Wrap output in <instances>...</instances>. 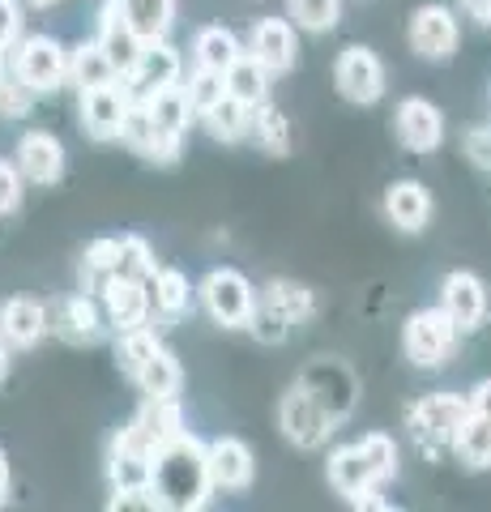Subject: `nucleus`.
<instances>
[{
	"label": "nucleus",
	"mask_w": 491,
	"mask_h": 512,
	"mask_svg": "<svg viewBox=\"0 0 491 512\" xmlns=\"http://www.w3.org/2000/svg\"><path fill=\"white\" fill-rule=\"evenodd\" d=\"M154 491L163 508L176 512H193L205 508L210 500V478H205V444L193 431H180L176 440H167L154 453Z\"/></svg>",
	"instance_id": "nucleus-1"
},
{
	"label": "nucleus",
	"mask_w": 491,
	"mask_h": 512,
	"mask_svg": "<svg viewBox=\"0 0 491 512\" xmlns=\"http://www.w3.org/2000/svg\"><path fill=\"white\" fill-rule=\"evenodd\" d=\"M197 299H201V308L210 312L214 325H223V329H248L252 308H257V291H252V282L231 265L210 269V274L201 278V286H197Z\"/></svg>",
	"instance_id": "nucleus-2"
},
{
	"label": "nucleus",
	"mask_w": 491,
	"mask_h": 512,
	"mask_svg": "<svg viewBox=\"0 0 491 512\" xmlns=\"http://www.w3.org/2000/svg\"><path fill=\"white\" fill-rule=\"evenodd\" d=\"M18 52H13V77L35 90V94H56L65 86V73H69V52L60 47V39L52 35H30V39H18L13 43Z\"/></svg>",
	"instance_id": "nucleus-3"
},
{
	"label": "nucleus",
	"mask_w": 491,
	"mask_h": 512,
	"mask_svg": "<svg viewBox=\"0 0 491 512\" xmlns=\"http://www.w3.org/2000/svg\"><path fill=\"white\" fill-rule=\"evenodd\" d=\"M278 427L295 448H321L338 431V419L316 402L304 384H291L278 402Z\"/></svg>",
	"instance_id": "nucleus-4"
},
{
	"label": "nucleus",
	"mask_w": 491,
	"mask_h": 512,
	"mask_svg": "<svg viewBox=\"0 0 491 512\" xmlns=\"http://www.w3.org/2000/svg\"><path fill=\"white\" fill-rule=\"evenodd\" d=\"M462 333L453 329V320L440 312V308H423L406 320V333H402V350H406V359L415 363V367H445L449 355H453V346Z\"/></svg>",
	"instance_id": "nucleus-5"
},
{
	"label": "nucleus",
	"mask_w": 491,
	"mask_h": 512,
	"mask_svg": "<svg viewBox=\"0 0 491 512\" xmlns=\"http://www.w3.org/2000/svg\"><path fill=\"white\" fill-rule=\"evenodd\" d=\"M334 86L346 103H359V107H372L385 99V64L372 47L351 43L342 47L338 60H334Z\"/></svg>",
	"instance_id": "nucleus-6"
},
{
	"label": "nucleus",
	"mask_w": 491,
	"mask_h": 512,
	"mask_svg": "<svg viewBox=\"0 0 491 512\" xmlns=\"http://www.w3.org/2000/svg\"><path fill=\"white\" fill-rule=\"evenodd\" d=\"M406 39H410V52H415L419 60L440 64V60H449L457 52L462 26H457L449 5H419L415 13H410Z\"/></svg>",
	"instance_id": "nucleus-7"
},
{
	"label": "nucleus",
	"mask_w": 491,
	"mask_h": 512,
	"mask_svg": "<svg viewBox=\"0 0 491 512\" xmlns=\"http://www.w3.org/2000/svg\"><path fill=\"white\" fill-rule=\"evenodd\" d=\"M205 478L210 491H248L257 478V453L240 436H218L205 444Z\"/></svg>",
	"instance_id": "nucleus-8"
},
{
	"label": "nucleus",
	"mask_w": 491,
	"mask_h": 512,
	"mask_svg": "<svg viewBox=\"0 0 491 512\" xmlns=\"http://www.w3.org/2000/svg\"><path fill=\"white\" fill-rule=\"evenodd\" d=\"M129 103H133V94L124 86V77H116V82H107V86L82 90V133L90 141H120Z\"/></svg>",
	"instance_id": "nucleus-9"
},
{
	"label": "nucleus",
	"mask_w": 491,
	"mask_h": 512,
	"mask_svg": "<svg viewBox=\"0 0 491 512\" xmlns=\"http://www.w3.org/2000/svg\"><path fill=\"white\" fill-rule=\"evenodd\" d=\"M470 414L466 397L457 393H427L419 397L415 406H410V431H415V440L427 444V448H445L453 444V431Z\"/></svg>",
	"instance_id": "nucleus-10"
},
{
	"label": "nucleus",
	"mask_w": 491,
	"mask_h": 512,
	"mask_svg": "<svg viewBox=\"0 0 491 512\" xmlns=\"http://www.w3.org/2000/svg\"><path fill=\"white\" fill-rule=\"evenodd\" d=\"M120 141L129 146L133 154H141L146 163H158V167H171L176 158L184 154V137L180 133H163L150 111L141 107V99L129 103V116H124V128H120Z\"/></svg>",
	"instance_id": "nucleus-11"
},
{
	"label": "nucleus",
	"mask_w": 491,
	"mask_h": 512,
	"mask_svg": "<svg viewBox=\"0 0 491 512\" xmlns=\"http://www.w3.org/2000/svg\"><path fill=\"white\" fill-rule=\"evenodd\" d=\"M180 73H184V60H180L176 47L167 39H150V43H141L133 69L124 73V86H129L133 99H146V94L163 90V86H176Z\"/></svg>",
	"instance_id": "nucleus-12"
},
{
	"label": "nucleus",
	"mask_w": 491,
	"mask_h": 512,
	"mask_svg": "<svg viewBox=\"0 0 491 512\" xmlns=\"http://www.w3.org/2000/svg\"><path fill=\"white\" fill-rule=\"evenodd\" d=\"M103 325V303L86 291L56 299V308L47 312V329H56L69 346H94L103 338Z\"/></svg>",
	"instance_id": "nucleus-13"
},
{
	"label": "nucleus",
	"mask_w": 491,
	"mask_h": 512,
	"mask_svg": "<svg viewBox=\"0 0 491 512\" xmlns=\"http://www.w3.org/2000/svg\"><path fill=\"white\" fill-rule=\"evenodd\" d=\"M440 312H445L453 320L457 333H474L483 325L487 316V286L479 274H470V269H457V274L445 278V286H440Z\"/></svg>",
	"instance_id": "nucleus-14"
},
{
	"label": "nucleus",
	"mask_w": 491,
	"mask_h": 512,
	"mask_svg": "<svg viewBox=\"0 0 491 512\" xmlns=\"http://www.w3.org/2000/svg\"><path fill=\"white\" fill-rule=\"evenodd\" d=\"M244 52L261 64L269 77L278 73H291L295 69V56H299V39H295V26L287 18H261L252 26L248 35V47Z\"/></svg>",
	"instance_id": "nucleus-15"
},
{
	"label": "nucleus",
	"mask_w": 491,
	"mask_h": 512,
	"mask_svg": "<svg viewBox=\"0 0 491 512\" xmlns=\"http://www.w3.org/2000/svg\"><path fill=\"white\" fill-rule=\"evenodd\" d=\"M107 478L112 491H133V487H154V448L137 436L133 427H120L112 440V457H107Z\"/></svg>",
	"instance_id": "nucleus-16"
},
{
	"label": "nucleus",
	"mask_w": 491,
	"mask_h": 512,
	"mask_svg": "<svg viewBox=\"0 0 491 512\" xmlns=\"http://www.w3.org/2000/svg\"><path fill=\"white\" fill-rule=\"evenodd\" d=\"M393 124H398V141L415 154H427L445 141V116H440V107L427 103V99H402Z\"/></svg>",
	"instance_id": "nucleus-17"
},
{
	"label": "nucleus",
	"mask_w": 491,
	"mask_h": 512,
	"mask_svg": "<svg viewBox=\"0 0 491 512\" xmlns=\"http://www.w3.org/2000/svg\"><path fill=\"white\" fill-rule=\"evenodd\" d=\"M18 171L30 184H56L65 175V146L60 137L43 133V128H30L18 141Z\"/></svg>",
	"instance_id": "nucleus-18"
},
{
	"label": "nucleus",
	"mask_w": 491,
	"mask_h": 512,
	"mask_svg": "<svg viewBox=\"0 0 491 512\" xmlns=\"http://www.w3.org/2000/svg\"><path fill=\"white\" fill-rule=\"evenodd\" d=\"M94 43L103 47V56L112 60V69L124 77L133 69V60L141 52V35L129 26V18H124L120 0H107L103 13H99V30H94Z\"/></svg>",
	"instance_id": "nucleus-19"
},
{
	"label": "nucleus",
	"mask_w": 491,
	"mask_h": 512,
	"mask_svg": "<svg viewBox=\"0 0 491 512\" xmlns=\"http://www.w3.org/2000/svg\"><path fill=\"white\" fill-rule=\"evenodd\" d=\"M103 299V320L112 325L116 333L124 329H137V325H146L150 320V295H146V282H137V278H112L99 291Z\"/></svg>",
	"instance_id": "nucleus-20"
},
{
	"label": "nucleus",
	"mask_w": 491,
	"mask_h": 512,
	"mask_svg": "<svg viewBox=\"0 0 491 512\" xmlns=\"http://www.w3.org/2000/svg\"><path fill=\"white\" fill-rule=\"evenodd\" d=\"M0 338L18 350H30L47 338V308L39 299H26V295H13L0 303Z\"/></svg>",
	"instance_id": "nucleus-21"
},
{
	"label": "nucleus",
	"mask_w": 491,
	"mask_h": 512,
	"mask_svg": "<svg viewBox=\"0 0 491 512\" xmlns=\"http://www.w3.org/2000/svg\"><path fill=\"white\" fill-rule=\"evenodd\" d=\"M129 427L158 453V448H163L167 440H176L180 431H188V427H184L180 397H154V393H146V402H141V410L133 414Z\"/></svg>",
	"instance_id": "nucleus-22"
},
{
	"label": "nucleus",
	"mask_w": 491,
	"mask_h": 512,
	"mask_svg": "<svg viewBox=\"0 0 491 512\" xmlns=\"http://www.w3.org/2000/svg\"><path fill=\"white\" fill-rule=\"evenodd\" d=\"M146 295H150V316H158L163 325H176L193 308V286L180 269H154L146 278Z\"/></svg>",
	"instance_id": "nucleus-23"
},
{
	"label": "nucleus",
	"mask_w": 491,
	"mask_h": 512,
	"mask_svg": "<svg viewBox=\"0 0 491 512\" xmlns=\"http://www.w3.org/2000/svg\"><path fill=\"white\" fill-rule=\"evenodd\" d=\"M385 214L398 231L415 235L427 227V218H432V197H427V188L419 180H398L385 192Z\"/></svg>",
	"instance_id": "nucleus-24"
},
{
	"label": "nucleus",
	"mask_w": 491,
	"mask_h": 512,
	"mask_svg": "<svg viewBox=\"0 0 491 512\" xmlns=\"http://www.w3.org/2000/svg\"><path fill=\"white\" fill-rule=\"evenodd\" d=\"M325 474H329V487H334L338 495H346L351 504H359L363 495L376 487V478H372V470H368V461H363V453H359L355 444L334 448V453H329Z\"/></svg>",
	"instance_id": "nucleus-25"
},
{
	"label": "nucleus",
	"mask_w": 491,
	"mask_h": 512,
	"mask_svg": "<svg viewBox=\"0 0 491 512\" xmlns=\"http://www.w3.org/2000/svg\"><path fill=\"white\" fill-rule=\"evenodd\" d=\"M141 393H154V397H180V384H184V372H180V363L176 355L158 342L146 359H141L133 367V376H129Z\"/></svg>",
	"instance_id": "nucleus-26"
},
{
	"label": "nucleus",
	"mask_w": 491,
	"mask_h": 512,
	"mask_svg": "<svg viewBox=\"0 0 491 512\" xmlns=\"http://www.w3.org/2000/svg\"><path fill=\"white\" fill-rule=\"evenodd\" d=\"M449 448L457 453V461H462L466 470H491V419L470 410L466 419L457 423Z\"/></svg>",
	"instance_id": "nucleus-27"
},
{
	"label": "nucleus",
	"mask_w": 491,
	"mask_h": 512,
	"mask_svg": "<svg viewBox=\"0 0 491 512\" xmlns=\"http://www.w3.org/2000/svg\"><path fill=\"white\" fill-rule=\"evenodd\" d=\"M116 69H112V60L103 56V47L86 39V43H77L73 52H69V73H65V82L77 86V94L82 90H94V86H107V82H116Z\"/></svg>",
	"instance_id": "nucleus-28"
},
{
	"label": "nucleus",
	"mask_w": 491,
	"mask_h": 512,
	"mask_svg": "<svg viewBox=\"0 0 491 512\" xmlns=\"http://www.w3.org/2000/svg\"><path fill=\"white\" fill-rule=\"evenodd\" d=\"M240 56H244V43L235 39V30H227V26H201V30H197V39H193V60L201 64V69L227 73Z\"/></svg>",
	"instance_id": "nucleus-29"
},
{
	"label": "nucleus",
	"mask_w": 491,
	"mask_h": 512,
	"mask_svg": "<svg viewBox=\"0 0 491 512\" xmlns=\"http://www.w3.org/2000/svg\"><path fill=\"white\" fill-rule=\"evenodd\" d=\"M141 107L150 111V120L163 128V133H188V124H193L197 116H193V107H188V99H184V86L176 82V86H163V90H154V94H146L141 99Z\"/></svg>",
	"instance_id": "nucleus-30"
},
{
	"label": "nucleus",
	"mask_w": 491,
	"mask_h": 512,
	"mask_svg": "<svg viewBox=\"0 0 491 512\" xmlns=\"http://www.w3.org/2000/svg\"><path fill=\"white\" fill-rule=\"evenodd\" d=\"M201 124H205V133H210L214 141H244L248 137V124H252V107H244L240 99H231V94H223L214 107H205L201 116H197Z\"/></svg>",
	"instance_id": "nucleus-31"
},
{
	"label": "nucleus",
	"mask_w": 491,
	"mask_h": 512,
	"mask_svg": "<svg viewBox=\"0 0 491 512\" xmlns=\"http://www.w3.org/2000/svg\"><path fill=\"white\" fill-rule=\"evenodd\" d=\"M124 18L141 35V43L150 39H167L171 22H176V0H120Z\"/></svg>",
	"instance_id": "nucleus-32"
},
{
	"label": "nucleus",
	"mask_w": 491,
	"mask_h": 512,
	"mask_svg": "<svg viewBox=\"0 0 491 512\" xmlns=\"http://www.w3.org/2000/svg\"><path fill=\"white\" fill-rule=\"evenodd\" d=\"M261 303H269L287 325L295 329V325H304V320L316 312V299H312V291L304 282H291V278H274L265 286V295H261Z\"/></svg>",
	"instance_id": "nucleus-33"
},
{
	"label": "nucleus",
	"mask_w": 491,
	"mask_h": 512,
	"mask_svg": "<svg viewBox=\"0 0 491 512\" xmlns=\"http://www.w3.org/2000/svg\"><path fill=\"white\" fill-rule=\"evenodd\" d=\"M116 248H120V239H116V235H103V239H94V244L82 252V265H77V282H82L86 295H99L103 286L116 278Z\"/></svg>",
	"instance_id": "nucleus-34"
},
{
	"label": "nucleus",
	"mask_w": 491,
	"mask_h": 512,
	"mask_svg": "<svg viewBox=\"0 0 491 512\" xmlns=\"http://www.w3.org/2000/svg\"><path fill=\"white\" fill-rule=\"evenodd\" d=\"M223 82H227V94H231V99H240L244 107H257V103L269 99V73H265L248 52L223 73Z\"/></svg>",
	"instance_id": "nucleus-35"
},
{
	"label": "nucleus",
	"mask_w": 491,
	"mask_h": 512,
	"mask_svg": "<svg viewBox=\"0 0 491 512\" xmlns=\"http://www.w3.org/2000/svg\"><path fill=\"white\" fill-rule=\"evenodd\" d=\"M248 137H257V146H261L265 154H278V158L291 150V124H287V116H282V111L269 103V99L252 107Z\"/></svg>",
	"instance_id": "nucleus-36"
},
{
	"label": "nucleus",
	"mask_w": 491,
	"mask_h": 512,
	"mask_svg": "<svg viewBox=\"0 0 491 512\" xmlns=\"http://www.w3.org/2000/svg\"><path fill=\"white\" fill-rule=\"evenodd\" d=\"M287 9H291V26L312 30V35L334 30L342 18V0H287Z\"/></svg>",
	"instance_id": "nucleus-37"
},
{
	"label": "nucleus",
	"mask_w": 491,
	"mask_h": 512,
	"mask_svg": "<svg viewBox=\"0 0 491 512\" xmlns=\"http://www.w3.org/2000/svg\"><path fill=\"white\" fill-rule=\"evenodd\" d=\"M355 448L363 453V461H368L376 487L385 483V478L398 474V444H393V436H385V431H368V436H363Z\"/></svg>",
	"instance_id": "nucleus-38"
},
{
	"label": "nucleus",
	"mask_w": 491,
	"mask_h": 512,
	"mask_svg": "<svg viewBox=\"0 0 491 512\" xmlns=\"http://www.w3.org/2000/svg\"><path fill=\"white\" fill-rule=\"evenodd\" d=\"M154 252L141 235H120V248H116V278H137L146 282L154 274Z\"/></svg>",
	"instance_id": "nucleus-39"
},
{
	"label": "nucleus",
	"mask_w": 491,
	"mask_h": 512,
	"mask_svg": "<svg viewBox=\"0 0 491 512\" xmlns=\"http://www.w3.org/2000/svg\"><path fill=\"white\" fill-rule=\"evenodd\" d=\"M227 94V82H223V73H214V69H197L188 73V82H184V99H188V107H193V116H201L205 107H214L218 99Z\"/></svg>",
	"instance_id": "nucleus-40"
},
{
	"label": "nucleus",
	"mask_w": 491,
	"mask_h": 512,
	"mask_svg": "<svg viewBox=\"0 0 491 512\" xmlns=\"http://www.w3.org/2000/svg\"><path fill=\"white\" fill-rule=\"evenodd\" d=\"M30 99H35V90H26L13 73H0V116H5V120H22L30 111Z\"/></svg>",
	"instance_id": "nucleus-41"
},
{
	"label": "nucleus",
	"mask_w": 491,
	"mask_h": 512,
	"mask_svg": "<svg viewBox=\"0 0 491 512\" xmlns=\"http://www.w3.org/2000/svg\"><path fill=\"white\" fill-rule=\"evenodd\" d=\"M248 329L257 333L261 342H269V346H278V342H287V333H291V325L287 320H282L274 308H269V303H261L257 299V308H252V320H248Z\"/></svg>",
	"instance_id": "nucleus-42"
},
{
	"label": "nucleus",
	"mask_w": 491,
	"mask_h": 512,
	"mask_svg": "<svg viewBox=\"0 0 491 512\" xmlns=\"http://www.w3.org/2000/svg\"><path fill=\"white\" fill-rule=\"evenodd\" d=\"M22 184H26L22 171L0 158V214H18L22 210Z\"/></svg>",
	"instance_id": "nucleus-43"
},
{
	"label": "nucleus",
	"mask_w": 491,
	"mask_h": 512,
	"mask_svg": "<svg viewBox=\"0 0 491 512\" xmlns=\"http://www.w3.org/2000/svg\"><path fill=\"white\" fill-rule=\"evenodd\" d=\"M22 22H26V18H22L18 0H0V52L22 39Z\"/></svg>",
	"instance_id": "nucleus-44"
},
{
	"label": "nucleus",
	"mask_w": 491,
	"mask_h": 512,
	"mask_svg": "<svg viewBox=\"0 0 491 512\" xmlns=\"http://www.w3.org/2000/svg\"><path fill=\"white\" fill-rule=\"evenodd\" d=\"M466 154L479 171H491V124H479L466 133Z\"/></svg>",
	"instance_id": "nucleus-45"
},
{
	"label": "nucleus",
	"mask_w": 491,
	"mask_h": 512,
	"mask_svg": "<svg viewBox=\"0 0 491 512\" xmlns=\"http://www.w3.org/2000/svg\"><path fill=\"white\" fill-rule=\"evenodd\" d=\"M107 508H163L154 487H133V491H112Z\"/></svg>",
	"instance_id": "nucleus-46"
},
{
	"label": "nucleus",
	"mask_w": 491,
	"mask_h": 512,
	"mask_svg": "<svg viewBox=\"0 0 491 512\" xmlns=\"http://www.w3.org/2000/svg\"><path fill=\"white\" fill-rule=\"evenodd\" d=\"M466 406H470L474 414H483V419H491V380H479V384H474V393L466 397Z\"/></svg>",
	"instance_id": "nucleus-47"
},
{
	"label": "nucleus",
	"mask_w": 491,
	"mask_h": 512,
	"mask_svg": "<svg viewBox=\"0 0 491 512\" xmlns=\"http://www.w3.org/2000/svg\"><path fill=\"white\" fill-rule=\"evenodd\" d=\"M462 9L470 13L474 22H483V26L491 22V0H462Z\"/></svg>",
	"instance_id": "nucleus-48"
},
{
	"label": "nucleus",
	"mask_w": 491,
	"mask_h": 512,
	"mask_svg": "<svg viewBox=\"0 0 491 512\" xmlns=\"http://www.w3.org/2000/svg\"><path fill=\"white\" fill-rule=\"evenodd\" d=\"M9 500V457H5V448H0V504Z\"/></svg>",
	"instance_id": "nucleus-49"
},
{
	"label": "nucleus",
	"mask_w": 491,
	"mask_h": 512,
	"mask_svg": "<svg viewBox=\"0 0 491 512\" xmlns=\"http://www.w3.org/2000/svg\"><path fill=\"white\" fill-rule=\"evenodd\" d=\"M5 376H9V342L0 338V380H5Z\"/></svg>",
	"instance_id": "nucleus-50"
},
{
	"label": "nucleus",
	"mask_w": 491,
	"mask_h": 512,
	"mask_svg": "<svg viewBox=\"0 0 491 512\" xmlns=\"http://www.w3.org/2000/svg\"><path fill=\"white\" fill-rule=\"evenodd\" d=\"M22 5H30V9H52L56 0H22Z\"/></svg>",
	"instance_id": "nucleus-51"
},
{
	"label": "nucleus",
	"mask_w": 491,
	"mask_h": 512,
	"mask_svg": "<svg viewBox=\"0 0 491 512\" xmlns=\"http://www.w3.org/2000/svg\"><path fill=\"white\" fill-rule=\"evenodd\" d=\"M0 73H5V52H0Z\"/></svg>",
	"instance_id": "nucleus-52"
},
{
	"label": "nucleus",
	"mask_w": 491,
	"mask_h": 512,
	"mask_svg": "<svg viewBox=\"0 0 491 512\" xmlns=\"http://www.w3.org/2000/svg\"><path fill=\"white\" fill-rule=\"evenodd\" d=\"M487 26H491V22H487Z\"/></svg>",
	"instance_id": "nucleus-53"
}]
</instances>
